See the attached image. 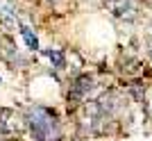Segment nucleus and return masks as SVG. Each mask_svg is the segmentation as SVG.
I'll use <instances>...</instances> for the list:
<instances>
[{
  "label": "nucleus",
  "instance_id": "nucleus-10",
  "mask_svg": "<svg viewBox=\"0 0 152 141\" xmlns=\"http://www.w3.org/2000/svg\"><path fill=\"white\" fill-rule=\"evenodd\" d=\"M150 105H152V98H150Z\"/></svg>",
  "mask_w": 152,
  "mask_h": 141
},
{
  "label": "nucleus",
  "instance_id": "nucleus-6",
  "mask_svg": "<svg viewBox=\"0 0 152 141\" xmlns=\"http://www.w3.org/2000/svg\"><path fill=\"white\" fill-rule=\"evenodd\" d=\"M45 55L52 59V64L55 68H64L66 66V52L64 50H57V48H50V50H45Z\"/></svg>",
  "mask_w": 152,
  "mask_h": 141
},
{
  "label": "nucleus",
  "instance_id": "nucleus-4",
  "mask_svg": "<svg viewBox=\"0 0 152 141\" xmlns=\"http://www.w3.org/2000/svg\"><path fill=\"white\" fill-rule=\"evenodd\" d=\"M0 55H2V59L9 62L12 66H16L20 62V55H18L16 46H14V41L9 37H2V39H0Z\"/></svg>",
  "mask_w": 152,
  "mask_h": 141
},
{
  "label": "nucleus",
  "instance_id": "nucleus-5",
  "mask_svg": "<svg viewBox=\"0 0 152 141\" xmlns=\"http://www.w3.org/2000/svg\"><path fill=\"white\" fill-rule=\"evenodd\" d=\"M0 23H2L5 27H16V25H18L16 12H14L12 7H5V5H0Z\"/></svg>",
  "mask_w": 152,
  "mask_h": 141
},
{
  "label": "nucleus",
  "instance_id": "nucleus-1",
  "mask_svg": "<svg viewBox=\"0 0 152 141\" xmlns=\"http://www.w3.org/2000/svg\"><path fill=\"white\" fill-rule=\"evenodd\" d=\"M27 123L32 128V134L37 141H59L61 130L57 123V114L45 107H34L27 114Z\"/></svg>",
  "mask_w": 152,
  "mask_h": 141
},
{
  "label": "nucleus",
  "instance_id": "nucleus-7",
  "mask_svg": "<svg viewBox=\"0 0 152 141\" xmlns=\"http://www.w3.org/2000/svg\"><path fill=\"white\" fill-rule=\"evenodd\" d=\"M20 34H23V37H25L27 46H30L32 50H37V48H39V41H37V37H34V34H32V30H30V27H20Z\"/></svg>",
  "mask_w": 152,
  "mask_h": 141
},
{
  "label": "nucleus",
  "instance_id": "nucleus-2",
  "mask_svg": "<svg viewBox=\"0 0 152 141\" xmlns=\"http://www.w3.org/2000/svg\"><path fill=\"white\" fill-rule=\"evenodd\" d=\"M91 89H93V77H91V75H80L75 80V84L70 87L68 103H82L84 98L89 96Z\"/></svg>",
  "mask_w": 152,
  "mask_h": 141
},
{
  "label": "nucleus",
  "instance_id": "nucleus-9",
  "mask_svg": "<svg viewBox=\"0 0 152 141\" xmlns=\"http://www.w3.org/2000/svg\"><path fill=\"white\" fill-rule=\"evenodd\" d=\"M143 2H145V5H150V7H152V0H143Z\"/></svg>",
  "mask_w": 152,
  "mask_h": 141
},
{
  "label": "nucleus",
  "instance_id": "nucleus-8",
  "mask_svg": "<svg viewBox=\"0 0 152 141\" xmlns=\"http://www.w3.org/2000/svg\"><path fill=\"white\" fill-rule=\"evenodd\" d=\"M145 43H148V52H150V57H152V37H145Z\"/></svg>",
  "mask_w": 152,
  "mask_h": 141
},
{
  "label": "nucleus",
  "instance_id": "nucleus-3",
  "mask_svg": "<svg viewBox=\"0 0 152 141\" xmlns=\"http://www.w3.org/2000/svg\"><path fill=\"white\" fill-rule=\"evenodd\" d=\"M111 14L116 18H123V21H134L136 18V7H134L132 0H109L107 2Z\"/></svg>",
  "mask_w": 152,
  "mask_h": 141
}]
</instances>
